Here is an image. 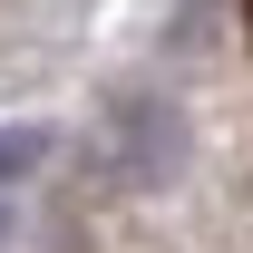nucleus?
<instances>
[{
	"instance_id": "nucleus-2",
	"label": "nucleus",
	"mask_w": 253,
	"mask_h": 253,
	"mask_svg": "<svg viewBox=\"0 0 253 253\" xmlns=\"http://www.w3.org/2000/svg\"><path fill=\"white\" fill-rule=\"evenodd\" d=\"M244 20H253V0H244Z\"/></svg>"
},
{
	"instance_id": "nucleus-1",
	"label": "nucleus",
	"mask_w": 253,
	"mask_h": 253,
	"mask_svg": "<svg viewBox=\"0 0 253 253\" xmlns=\"http://www.w3.org/2000/svg\"><path fill=\"white\" fill-rule=\"evenodd\" d=\"M49 146H59V126H39V117L0 126V195L20 185V175H39V166H49Z\"/></svg>"
}]
</instances>
